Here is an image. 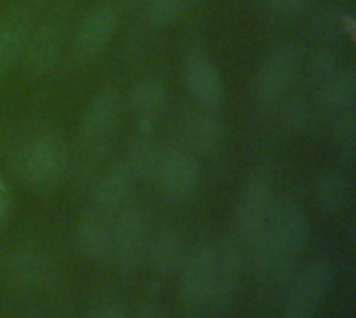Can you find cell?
Segmentation results:
<instances>
[{
  "instance_id": "cell-1",
  "label": "cell",
  "mask_w": 356,
  "mask_h": 318,
  "mask_svg": "<svg viewBox=\"0 0 356 318\" xmlns=\"http://www.w3.org/2000/svg\"><path fill=\"white\" fill-rule=\"evenodd\" d=\"M311 223L302 206L290 198L273 202L267 223L250 242L254 275L265 283H286L305 252Z\"/></svg>"
},
{
  "instance_id": "cell-2",
  "label": "cell",
  "mask_w": 356,
  "mask_h": 318,
  "mask_svg": "<svg viewBox=\"0 0 356 318\" xmlns=\"http://www.w3.org/2000/svg\"><path fill=\"white\" fill-rule=\"evenodd\" d=\"M121 117V98L115 90L98 92L81 110L77 137H75V156L77 162L86 169H92L102 162L108 154L117 125Z\"/></svg>"
},
{
  "instance_id": "cell-3",
  "label": "cell",
  "mask_w": 356,
  "mask_h": 318,
  "mask_svg": "<svg viewBox=\"0 0 356 318\" xmlns=\"http://www.w3.org/2000/svg\"><path fill=\"white\" fill-rule=\"evenodd\" d=\"M71 152L65 140L56 133H38L19 146L13 158L15 173L21 181L33 187L58 183L69 171Z\"/></svg>"
},
{
  "instance_id": "cell-4",
  "label": "cell",
  "mask_w": 356,
  "mask_h": 318,
  "mask_svg": "<svg viewBox=\"0 0 356 318\" xmlns=\"http://www.w3.org/2000/svg\"><path fill=\"white\" fill-rule=\"evenodd\" d=\"M334 281V265L327 256L313 258L305 269L286 281V312H313L317 315L319 304L327 296Z\"/></svg>"
},
{
  "instance_id": "cell-5",
  "label": "cell",
  "mask_w": 356,
  "mask_h": 318,
  "mask_svg": "<svg viewBox=\"0 0 356 318\" xmlns=\"http://www.w3.org/2000/svg\"><path fill=\"white\" fill-rule=\"evenodd\" d=\"M300 71V50L294 44H282L269 52V56L263 60L257 81H254V94L261 104H273L277 102L294 83Z\"/></svg>"
},
{
  "instance_id": "cell-6",
  "label": "cell",
  "mask_w": 356,
  "mask_h": 318,
  "mask_svg": "<svg viewBox=\"0 0 356 318\" xmlns=\"http://www.w3.org/2000/svg\"><path fill=\"white\" fill-rule=\"evenodd\" d=\"M119 29V8L113 4H100L92 10H88L75 33H73V54L81 62H90L98 58L113 42L115 33Z\"/></svg>"
},
{
  "instance_id": "cell-7",
  "label": "cell",
  "mask_w": 356,
  "mask_h": 318,
  "mask_svg": "<svg viewBox=\"0 0 356 318\" xmlns=\"http://www.w3.org/2000/svg\"><path fill=\"white\" fill-rule=\"evenodd\" d=\"M148 223L142 210L125 208L113 221V242L108 262L119 269H134L148 252Z\"/></svg>"
},
{
  "instance_id": "cell-8",
  "label": "cell",
  "mask_w": 356,
  "mask_h": 318,
  "mask_svg": "<svg viewBox=\"0 0 356 318\" xmlns=\"http://www.w3.org/2000/svg\"><path fill=\"white\" fill-rule=\"evenodd\" d=\"M184 85L188 94L204 108L215 110L225 102V83L219 69L202 48H194L184 60Z\"/></svg>"
},
{
  "instance_id": "cell-9",
  "label": "cell",
  "mask_w": 356,
  "mask_h": 318,
  "mask_svg": "<svg viewBox=\"0 0 356 318\" xmlns=\"http://www.w3.org/2000/svg\"><path fill=\"white\" fill-rule=\"evenodd\" d=\"M213 246V290L209 304L217 310H225L234 304L240 292L242 254L240 246L232 237H221Z\"/></svg>"
},
{
  "instance_id": "cell-10",
  "label": "cell",
  "mask_w": 356,
  "mask_h": 318,
  "mask_svg": "<svg viewBox=\"0 0 356 318\" xmlns=\"http://www.w3.org/2000/svg\"><path fill=\"white\" fill-rule=\"evenodd\" d=\"M154 175L163 194L171 200H186L200 185V167L188 148H171L161 154Z\"/></svg>"
},
{
  "instance_id": "cell-11",
  "label": "cell",
  "mask_w": 356,
  "mask_h": 318,
  "mask_svg": "<svg viewBox=\"0 0 356 318\" xmlns=\"http://www.w3.org/2000/svg\"><path fill=\"white\" fill-rule=\"evenodd\" d=\"M273 202H275L273 190L265 179H250L242 187L236 206V223L244 242L250 244L259 235V231L269 219Z\"/></svg>"
},
{
  "instance_id": "cell-12",
  "label": "cell",
  "mask_w": 356,
  "mask_h": 318,
  "mask_svg": "<svg viewBox=\"0 0 356 318\" xmlns=\"http://www.w3.org/2000/svg\"><path fill=\"white\" fill-rule=\"evenodd\" d=\"M213 290V246H200L181 267V296L186 304H209Z\"/></svg>"
},
{
  "instance_id": "cell-13",
  "label": "cell",
  "mask_w": 356,
  "mask_h": 318,
  "mask_svg": "<svg viewBox=\"0 0 356 318\" xmlns=\"http://www.w3.org/2000/svg\"><path fill=\"white\" fill-rule=\"evenodd\" d=\"M113 221L98 210L86 212L75 227V246L90 262H106L111 256Z\"/></svg>"
},
{
  "instance_id": "cell-14",
  "label": "cell",
  "mask_w": 356,
  "mask_h": 318,
  "mask_svg": "<svg viewBox=\"0 0 356 318\" xmlns=\"http://www.w3.org/2000/svg\"><path fill=\"white\" fill-rule=\"evenodd\" d=\"M317 100L332 117L355 108L356 104V71L353 62H342L332 75L315 83Z\"/></svg>"
},
{
  "instance_id": "cell-15",
  "label": "cell",
  "mask_w": 356,
  "mask_h": 318,
  "mask_svg": "<svg viewBox=\"0 0 356 318\" xmlns=\"http://www.w3.org/2000/svg\"><path fill=\"white\" fill-rule=\"evenodd\" d=\"M129 108L140 131H154L167 110L165 85L159 79L138 81L129 96Z\"/></svg>"
},
{
  "instance_id": "cell-16",
  "label": "cell",
  "mask_w": 356,
  "mask_h": 318,
  "mask_svg": "<svg viewBox=\"0 0 356 318\" xmlns=\"http://www.w3.org/2000/svg\"><path fill=\"white\" fill-rule=\"evenodd\" d=\"M31 31V19L25 10H8L0 17V77L23 60L25 44Z\"/></svg>"
},
{
  "instance_id": "cell-17",
  "label": "cell",
  "mask_w": 356,
  "mask_h": 318,
  "mask_svg": "<svg viewBox=\"0 0 356 318\" xmlns=\"http://www.w3.org/2000/svg\"><path fill=\"white\" fill-rule=\"evenodd\" d=\"M60 48H63V27L54 21H48L42 23L38 29L29 31L23 58L33 71L44 73L58 62Z\"/></svg>"
},
{
  "instance_id": "cell-18",
  "label": "cell",
  "mask_w": 356,
  "mask_h": 318,
  "mask_svg": "<svg viewBox=\"0 0 356 318\" xmlns=\"http://www.w3.org/2000/svg\"><path fill=\"white\" fill-rule=\"evenodd\" d=\"M134 183H136L134 173L127 169L125 162H119L98 181L94 190V198L102 208H117L129 198Z\"/></svg>"
},
{
  "instance_id": "cell-19",
  "label": "cell",
  "mask_w": 356,
  "mask_h": 318,
  "mask_svg": "<svg viewBox=\"0 0 356 318\" xmlns=\"http://www.w3.org/2000/svg\"><path fill=\"white\" fill-rule=\"evenodd\" d=\"M315 196H317V204L321 210L330 212V215H338L342 210H346V206L353 200V190L348 179L338 173V171H323L317 177L315 183Z\"/></svg>"
},
{
  "instance_id": "cell-20",
  "label": "cell",
  "mask_w": 356,
  "mask_h": 318,
  "mask_svg": "<svg viewBox=\"0 0 356 318\" xmlns=\"http://www.w3.org/2000/svg\"><path fill=\"white\" fill-rule=\"evenodd\" d=\"M148 256L156 273L161 275H173L177 273L186 262V248L177 233L163 231L154 237L152 244H148Z\"/></svg>"
},
{
  "instance_id": "cell-21",
  "label": "cell",
  "mask_w": 356,
  "mask_h": 318,
  "mask_svg": "<svg viewBox=\"0 0 356 318\" xmlns=\"http://www.w3.org/2000/svg\"><path fill=\"white\" fill-rule=\"evenodd\" d=\"M186 146L194 152H213L225 142V127L207 115H194L184 125Z\"/></svg>"
},
{
  "instance_id": "cell-22",
  "label": "cell",
  "mask_w": 356,
  "mask_h": 318,
  "mask_svg": "<svg viewBox=\"0 0 356 318\" xmlns=\"http://www.w3.org/2000/svg\"><path fill=\"white\" fill-rule=\"evenodd\" d=\"M159 148L156 142L152 140V131H136L129 148H127V158L123 160L127 169L134 173L136 179H144L156 171L159 162Z\"/></svg>"
},
{
  "instance_id": "cell-23",
  "label": "cell",
  "mask_w": 356,
  "mask_h": 318,
  "mask_svg": "<svg viewBox=\"0 0 356 318\" xmlns=\"http://www.w3.org/2000/svg\"><path fill=\"white\" fill-rule=\"evenodd\" d=\"M8 281L19 290H29L42 283L46 277V265L38 254L31 252H19L8 262Z\"/></svg>"
},
{
  "instance_id": "cell-24",
  "label": "cell",
  "mask_w": 356,
  "mask_h": 318,
  "mask_svg": "<svg viewBox=\"0 0 356 318\" xmlns=\"http://www.w3.org/2000/svg\"><path fill=\"white\" fill-rule=\"evenodd\" d=\"M186 8V0H144L146 19L154 27L173 25Z\"/></svg>"
},
{
  "instance_id": "cell-25",
  "label": "cell",
  "mask_w": 356,
  "mask_h": 318,
  "mask_svg": "<svg viewBox=\"0 0 356 318\" xmlns=\"http://www.w3.org/2000/svg\"><path fill=\"white\" fill-rule=\"evenodd\" d=\"M334 131L340 142V148L348 160L355 158L356 152V112L355 108L334 115Z\"/></svg>"
},
{
  "instance_id": "cell-26",
  "label": "cell",
  "mask_w": 356,
  "mask_h": 318,
  "mask_svg": "<svg viewBox=\"0 0 356 318\" xmlns=\"http://www.w3.org/2000/svg\"><path fill=\"white\" fill-rule=\"evenodd\" d=\"M344 60L334 52V50H317L313 52L311 60H309V75L313 79V83H319L321 79H325L327 75H332Z\"/></svg>"
},
{
  "instance_id": "cell-27",
  "label": "cell",
  "mask_w": 356,
  "mask_h": 318,
  "mask_svg": "<svg viewBox=\"0 0 356 318\" xmlns=\"http://www.w3.org/2000/svg\"><path fill=\"white\" fill-rule=\"evenodd\" d=\"M261 2L269 10H273V12H277L282 17H298L311 4V0H261Z\"/></svg>"
},
{
  "instance_id": "cell-28",
  "label": "cell",
  "mask_w": 356,
  "mask_h": 318,
  "mask_svg": "<svg viewBox=\"0 0 356 318\" xmlns=\"http://www.w3.org/2000/svg\"><path fill=\"white\" fill-rule=\"evenodd\" d=\"M88 318H129L127 308L117 300H102L92 306Z\"/></svg>"
},
{
  "instance_id": "cell-29",
  "label": "cell",
  "mask_w": 356,
  "mask_h": 318,
  "mask_svg": "<svg viewBox=\"0 0 356 318\" xmlns=\"http://www.w3.org/2000/svg\"><path fill=\"white\" fill-rule=\"evenodd\" d=\"M313 117H311V110L305 106V104H292L286 108L284 112V123L290 127V129H307L311 125Z\"/></svg>"
},
{
  "instance_id": "cell-30",
  "label": "cell",
  "mask_w": 356,
  "mask_h": 318,
  "mask_svg": "<svg viewBox=\"0 0 356 318\" xmlns=\"http://www.w3.org/2000/svg\"><path fill=\"white\" fill-rule=\"evenodd\" d=\"M10 204H13V198H10V190L6 185V181L0 177V227L6 223L8 219V212H10Z\"/></svg>"
},
{
  "instance_id": "cell-31",
  "label": "cell",
  "mask_w": 356,
  "mask_h": 318,
  "mask_svg": "<svg viewBox=\"0 0 356 318\" xmlns=\"http://www.w3.org/2000/svg\"><path fill=\"white\" fill-rule=\"evenodd\" d=\"M129 318H167V315L159 306H144V308H140L134 317Z\"/></svg>"
},
{
  "instance_id": "cell-32",
  "label": "cell",
  "mask_w": 356,
  "mask_h": 318,
  "mask_svg": "<svg viewBox=\"0 0 356 318\" xmlns=\"http://www.w3.org/2000/svg\"><path fill=\"white\" fill-rule=\"evenodd\" d=\"M284 318H317V315H313V312H286Z\"/></svg>"
},
{
  "instance_id": "cell-33",
  "label": "cell",
  "mask_w": 356,
  "mask_h": 318,
  "mask_svg": "<svg viewBox=\"0 0 356 318\" xmlns=\"http://www.w3.org/2000/svg\"><path fill=\"white\" fill-rule=\"evenodd\" d=\"M117 2H119V4H121V2H127V0H117Z\"/></svg>"
}]
</instances>
